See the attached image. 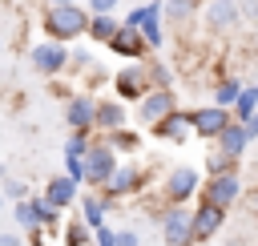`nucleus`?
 I'll use <instances>...</instances> for the list:
<instances>
[{"mask_svg":"<svg viewBox=\"0 0 258 246\" xmlns=\"http://www.w3.org/2000/svg\"><path fill=\"white\" fill-rule=\"evenodd\" d=\"M89 8L81 4H60V8H44L40 12V28H44V40H56V44H69L77 36L89 32Z\"/></svg>","mask_w":258,"mask_h":246,"instance_id":"1","label":"nucleus"},{"mask_svg":"<svg viewBox=\"0 0 258 246\" xmlns=\"http://www.w3.org/2000/svg\"><path fill=\"white\" fill-rule=\"evenodd\" d=\"M202 181L206 173L194 169V165H173L161 181V206H189L198 194H202Z\"/></svg>","mask_w":258,"mask_h":246,"instance_id":"2","label":"nucleus"},{"mask_svg":"<svg viewBox=\"0 0 258 246\" xmlns=\"http://www.w3.org/2000/svg\"><path fill=\"white\" fill-rule=\"evenodd\" d=\"M117 165H121V157H117V153H113V145L97 133V137H93V145H89V153H85V186L101 194V190L109 186V177L117 173Z\"/></svg>","mask_w":258,"mask_h":246,"instance_id":"3","label":"nucleus"},{"mask_svg":"<svg viewBox=\"0 0 258 246\" xmlns=\"http://www.w3.org/2000/svg\"><path fill=\"white\" fill-rule=\"evenodd\" d=\"M157 226L165 246H194V206H161Z\"/></svg>","mask_w":258,"mask_h":246,"instance_id":"4","label":"nucleus"},{"mask_svg":"<svg viewBox=\"0 0 258 246\" xmlns=\"http://www.w3.org/2000/svg\"><path fill=\"white\" fill-rule=\"evenodd\" d=\"M145 181H149L145 165H137V161H121V165H117V173L109 177V186L101 190V198L117 206L121 198H137V194L145 190Z\"/></svg>","mask_w":258,"mask_h":246,"instance_id":"5","label":"nucleus"},{"mask_svg":"<svg viewBox=\"0 0 258 246\" xmlns=\"http://www.w3.org/2000/svg\"><path fill=\"white\" fill-rule=\"evenodd\" d=\"M69 44H56V40H40V44H32L28 48V65H32V73H40V77H48V81H56L60 73H69Z\"/></svg>","mask_w":258,"mask_h":246,"instance_id":"6","label":"nucleus"},{"mask_svg":"<svg viewBox=\"0 0 258 246\" xmlns=\"http://www.w3.org/2000/svg\"><path fill=\"white\" fill-rule=\"evenodd\" d=\"M149 89H153V85H149L145 60H137V65H121V69L113 73V97H117V101H125V105H137Z\"/></svg>","mask_w":258,"mask_h":246,"instance_id":"7","label":"nucleus"},{"mask_svg":"<svg viewBox=\"0 0 258 246\" xmlns=\"http://www.w3.org/2000/svg\"><path fill=\"white\" fill-rule=\"evenodd\" d=\"M133 109H137V125L153 129V125H161V121L177 109V93H173V89H149Z\"/></svg>","mask_w":258,"mask_h":246,"instance_id":"8","label":"nucleus"},{"mask_svg":"<svg viewBox=\"0 0 258 246\" xmlns=\"http://www.w3.org/2000/svg\"><path fill=\"white\" fill-rule=\"evenodd\" d=\"M64 125H69V133L97 137V97L93 93H73L64 101Z\"/></svg>","mask_w":258,"mask_h":246,"instance_id":"9","label":"nucleus"},{"mask_svg":"<svg viewBox=\"0 0 258 246\" xmlns=\"http://www.w3.org/2000/svg\"><path fill=\"white\" fill-rule=\"evenodd\" d=\"M234 121V113L230 109H218L214 101L210 105H198V109H189V125H194V137H202V141H218L222 137V129Z\"/></svg>","mask_w":258,"mask_h":246,"instance_id":"10","label":"nucleus"},{"mask_svg":"<svg viewBox=\"0 0 258 246\" xmlns=\"http://www.w3.org/2000/svg\"><path fill=\"white\" fill-rule=\"evenodd\" d=\"M198 198H202V202H214V206H222V210L230 214V206H238V202H242V177H238V173H218V177H206Z\"/></svg>","mask_w":258,"mask_h":246,"instance_id":"11","label":"nucleus"},{"mask_svg":"<svg viewBox=\"0 0 258 246\" xmlns=\"http://www.w3.org/2000/svg\"><path fill=\"white\" fill-rule=\"evenodd\" d=\"M198 20L206 24L210 36H230L242 24V12H238V4H202V16Z\"/></svg>","mask_w":258,"mask_h":246,"instance_id":"12","label":"nucleus"},{"mask_svg":"<svg viewBox=\"0 0 258 246\" xmlns=\"http://www.w3.org/2000/svg\"><path fill=\"white\" fill-rule=\"evenodd\" d=\"M222 226H226V210L198 198V202H194V246H198V242H210Z\"/></svg>","mask_w":258,"mask_h":246,"instance_id":"13","label":"nucleus"},{"mask_svg":"<svg viewBox=\"0 0 258 246\" xmlns=\"http://www.w3.org/2000/svg\"><path fill=\"white\" fill-rule=\"evenodd\" d=\"M109 52H113V56H121L125 65L149 60V44H145V36H141L137 28H125V24H121V32L109 40Z\"/></svg>","mask_w":258,"mask_h":246,"instance_id":"14","label":"nucleus"},{"mask_svg":"<svg viewBox=\"0 0 258 246\" xmlns=\"http://www.w3.org/2000/svg\"><path fill=\"white\" fill-rule=\"evenodd\" d=\"M40 194H44V202H48V206H56L60 214H64L69 206H77V202H81V186H77L69 173H52V177L44 181V190H40Z\"/></svg>","mask_w":258,"mask_h":246,"instance_id":"15","label":"nucleus"},{"mask_svg":"<svg viewBox=\"0 0 258 246\" xmlns=\"http://www.w3.org/2000/svg\"><path fill=\"white\" fill-rule=\"evenodd\" d=\"M149 44V52H157L165 44V0H149L145 4V16H141V28H137Z\"/></svg>","mask_w":258,"mask_h":246,"instance_id":"16","label":"nucleus"},{"mask_svg":"<svg viewBox=\"0 0 258 246\" xmlns=\"http://www.w3.org/2000/svg\"><path fill=\"white\" fill-rule=\"evenodd\" d=\"M129 125V105L117 101V97H97V133H113V129H125Z\"/></svg>","mask_w":258,"mask_h":246,"instance_id":"17","label":"nucleus"},{"mask_svg":"<svg viewBox=\"0 0 258 246\" xmlns=\"http://www.w3.org/2000/svg\"><path fill=\"white\" fill-rule=\"evenodd\" d=\"M149 133H153L157 141H177V145H181V141L194 133V125H189V109H173V113H169L161 125H153Z\"/></svg>","mask_w":258,"mask_h":246,"instance_id":"18","label":"nucleus"},{"mask_svg":"<svg viewBox=\"0 0 258 246\" xmlns=\"http://www.w3.org/2000/svg\"><path fill=\"white\" fill-rule=\"evenodd\" d=\"M246 145H250V137H246V125H238V121H230V125L222 129V137L214 141V149L226 153V157H234V161L246 157Z\"/></svg>","mask_w":258,"mask_h":246,"instance_id":"19","label":"nucleus"},{"mask_svg":"<svg viewBox=\"0 0 258 246\" xmlns=\"http://www.w3.org/2000/svg\"><path fill=\"white\" fill-rule=\"evenodd\" d=\"M198 16H202V0H165V24L194 28Z\"/></svg>","mask_w":258,"mask_h":246,"instance_id":"20","label":"nucleus"},{"mask_svg":"<svg viewBox=\"0 0 258 246\" xmlns=\"http://www.w3.org/2000/svg\"><path fill=\"white\" fill-rule=\"evenodd\" d=\"M77 206H81V222H85L89 230H101V226H105V214L113 210V202H105L101 194H81Z\"/></svg>","mask_w":258,"mask_h":246,"instance_id":"21","label":"nucleus"},{"mask_svg":"<svg viewBox=\"0 0 258 246\" xmlns=\"http://www.w3.org/2000/svg\"><path fill=\"white\" fill-rule=\"evenodd\" d=\"M242 89H246V85H242L234 73H226V77H218V81H214V93H210V97H214V105H218V109H234V105H238V97H242Z\"/></svg>","mask_w":258,"mask_h":246,"instance_id":"22","label":"nucleus"},{"mask_svg":"<svg viewBox=\"0 0 258 246\" xmlns=\"http://www.w3.org/2000/svg\"><path fill=\"white\" fill-rule=\"evenodd\" d=\"M117 32H121V20H117V16H93L85 36H89V40H97V44H109Z\"/></svg>","mask_w":258,"mask_h":246,"instance_id":"23","label":"nucleus"},{"mask_svg":"<svg viewBox=\"0 0 258 246\" xmlns=\"http://www.w3.org/2000/svg\"><path fill=\"white\" fill-rule=\"evenodd\" d=\"M105 141H109V145H113V153L121 157V153H137V145H141V133L125 125V129H113V133H105Z\"/></svg>","mask_w":258,"mask_h":246,"instance_id":"24","label":"nucleus"},{"mask_svg":"<svg viewBox=\"0 0 258 246\" xmlns=\"http://www.w3.org/2000/svg\"><path fill=\"white\" fill-rule=\"evenodd\" d=\"M28 202H32V214H36V226H40V230H56V226H60V210L48 206L44 194H32Z\"/></svg>","mask_w":258,"mask_h":246,"instance_id":"25","label":"nucleus"},{"mask_svg":"<svg viewBox=\"0 0 258 246\" xmlns=\"http://www.w3.org/2000/svg\"><path fill=\"white\" fill-rule=\"evenodd\" d=\"M230 113H234V121H238V125H246V121L258 113V89H254V85H246V89H242V97H238V105H234Z\"/></svg>","mask_w":258,"mask_h":246,"instance_id":"26","label":"nucleus"},{"mask_svg":"<svg viewBox=\"0 0 258 246\" xmlns=\"http://www.w3.org/2000/svg\"><path fill=\"white\" fill-rule=\"evenodd\" d=\"M145 73H149V85H153V89H173V69H169L165 60L149 56V60H145Z\"/></svg>","mask_w":258,"mask_h":246,"instance_id":"27","label":"nucleus"},{"mask_svg":"<svg viewBox=\"0 0 258 246\" xmlns=\"http://www.w3.org/2000/svg\"><path fill=\"white\" fill-rule=\"evenodd\" d=\"M218 173H238V161L218 153V149H210L206 153V177H218Z\"/></svg>","mask_w":258,"mask_h":246,"instance_id":"28","label":"nucleus"},{"mask_svg":"<svg viewBox=\"0 0 258 246\" xmlns=\"http://www.w3.org/2000/svg\"><path fill=\"white\" fill-rule=\"evenodd\" d=\"M0 194H4V202H12V206H16V202H28V198H32V186H28V181H20V177H8V181L0 186Z\"/></svg>","mask_w":258,"mask_h":246,"instance_id":"29","label":"nucleus"},{"mask_svg":"<svg viewBox=\"0 0 258 246\" xmlns=\"http://www.w3.org/2000/svg\"><path fill=\"white\" fill-rule=\"evenodd\" d=\"M93 242V230L85 222H69L64 226V246H89Z\"/></svg>","mask_w":258,"mask_h":246,"instance_id":"30","label":"nucleus"},{"mask_svg":"<svg viewBox=\"0 0 258 246\" xmlns=\"http://www.w3.org/2000/svg\"><path fill=\"white\" fill-rule=\"evenodd\" d=\"M89 145H93L89 133H69V137H64V157H85Z\"/></svg>","mask_w":258,"mask_h":246,"instance_id":"31","label":"nucleus"},{"mask_svg":"<svg viewBox=\"0 0 258 246\" xmlns=\"http://www.w3.org/2000/svg\"><path fill=\"white\" fill-rule=\"evenodd\" d=\"M64 173H69L77 186H85V157H64Z\"/></svg>","mask_w":258,"mask_h":246,"instance_id":"32","label":"nucleus"},{"mask_svg":"<svg viewBox=\"0 0 258 246\" xmlns=\"http://www.w3.org/2000/svg\"><path fill=\"white\" fill-rule=\"evenodd\" d=\"M117 4H121V0H89L85 8H89V16H113Z\"/></svg>","mask_w":258,"mask_h":246,"instance_id":"33","label":"nucleus"},{"mask_svg":"<svg viewBox=\"0 0 258 246\" xmlns=\"http://www.w3.org/2000/svg\"><path fill=\"white\" fill-rule=\"evenodd\" d=\"M238 12H242V24H258V0H238Z\"/></svg>","mask_w":258,"mask_h":246,"instance_id":"34","label":"nucleus"},{"mask_svg":"<svg viewBox=\"0 0 258 246\" xmlns=\"http://www.w3.org/2000/svg\"><path fill=\"white\" fill-rule=\"evenodd\" d=\"M113 246H141V238H137V230H117Z\"/></svg>","mask_w":258,"mask_h":246,"instance_id":"35","label":"nucleus"},{"mask_svg":"<svg viewBox=\"0 0 258 246\" xmlns=\"http://www.w3.org/2000/svg\"><path fill=\"white\" fill-rule=\"evenodd\" d=\"M0 246H28V238L20 230H0Z\"/></svg>","mask_w":258,"mask_h":246,"instance_id":"36","label":"nucleus"},{"mask_svg":"<svg viewBox=\"0 0 258 246\" xmlns=\"http://www.w3.org/2000/svg\"><path fill=\"white\" fill-rule=\"evenodd\" d=\"M113 226H101V230H93V246H113Z\"/></svg>","mask_w":258,"mask_h":246,"instance_id":"37","label":"nucleus"},{"mask_svg":"<svg viewBox=\"0 0 258 246\" xmlns=\"http://www.w3.org/2000/svg\"><path fill=\"white\" fill-rule=\"evenodd\" d=\"M89 60H93V56H89L85 48H77V52L69 56V69H89Z\"/></svg>","mask_w":258,"mask_h":246,"instance_id":"38","label":"nucleus"},{"mask_svg":"<svg viewBox=\"0 0 258 246\" xmlns=\"http://www.w3.org/2000/svg\"><path fill=\"white\" fill-rule=\"evenodd\" d=\"M246 137H250V141H254V137H258V113H254V117H250V121H246Z\"/></svg>","mask_w":258,"mask_h":246,"instance_id":"39","label":"nucleus"},{"mask_svg":"<svg viewBox=\"0 0 258 246\" xmlns=\"http://www.w3.org/2000/svg\"><path fill=\"white\" fill-rule=\"evenodd\" d=\"M28 246H44V230H36V234H28Z\"/></svg>","mask_w":258,"mask_h":246,"instance_id":"40","label":"nucleus"},{"mask_svg":"<svg viewBox=\"0 0 258 246\" xmlns=\"http://www.w3.org/2000/svg\"><path fill=\"white\" fill-rule=\"evenodd\" d=\"M60 4H77V0H44V8H60Z\"/></svg>","mask_w":258,"mask_h":246,"instance_id":"41","label":"nucleus"},{"mask_svg":"<svg viewBox=\"0 0 258 246\" xmlns=\"http://www.w3.org/2000/svg\"><path fill=\"white\" fill-rule=\"evenodd\" d=\"M8 177H12V173H8V165H4V161H0V186H4V181H8Z\"/></svg>","mask_w":258,"mask_h":246,"instance_id":"42","label":"nucleus"},{"mask_svg":"<svg viewBox=\"0 0 258 246\" xmlns=\"http://www.w3.org/2000/svg\"><path fill=\"white\" fill-rule=\"evenodd\" d=\"M202 4H238V0H202Z\"/></svg>","mask_w":258,"mask_h":246,"instance_id":"43","label":"nucleus"},{"mask_svg":"<svg viewBox=\"0 0 258 246\" xmlns=\"http://www.w3.org/2000/svg\"><path fill=\"white\" fill-rule=\"evenodd\" d=\"M0 206H4V194H0Z\"/></svg>","mask_w":258,"mask_h":246,"instance_id":"44","label":"nucleus"},{"mask_svg":"<svg viewBox=\"0 0 258 246\" xmlns=\"http://www.w3.org/2000/svg\"><path fill=\"white\" fill-rule=\"evenodd\" d=\"M254 89H258V81H254Z\"/></svg>","mask_w":258,"mask_h":246,"instance_id":"45","label":"nucleus"}]
</instances>
